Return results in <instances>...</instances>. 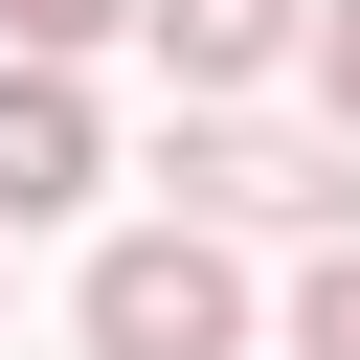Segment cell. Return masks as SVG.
Masks as SVG:
<instances>
[{
	"mask_svg": "<svg viewBox=\"0 0 360 360\" xmlns=\"http://www.w3.org/2000/svg\"><path fill=\"white\" fill-rule=\"evenodd\" d=\"M158 180H180V225H338V202H360V158H315V135H248V112H202Z\"/></svg>",
	"mask_w": 360,
	"mask_h": 360,
	"instance_id": "obj_2",
	"label": "cell"
},
{
	"mask_svg": "<svg viewBox=\"0 0 360 360\" xmlns=\"http://www.w3.org/2000/svg\"><path fill=\"white\" fill-rule=\"evenodd\" d=\"M112 158H90V90L68 68H0V225H68Z\"/></svg>",
	"mask_w": 360,
	"mask_h": 360,
	"instance_id": "obj_3",
	"label": "cell"
},
{
	"mask_svg": "<svg viewBox=\"0 0 360 360\" xmlns=\"http://www.w3.org/2000/svg\"><path fill=\"white\" fill-rule=\"evenodd\" d=\"M292 360H360V225H338V248L292 270Z\"/></svg>",
	"mask_w": 360,
	"mask_h": 360,
	"instance_id": "obj_5",
	"label": "cell"
},
{
	"mask_svg": "<svg viewBox=\"0 0 360 360\" xmlns=\"http://www.w3.org/2000/svg\"><path fill=\"white\" fill-rule=\"evenodd\" d=\"M135 22H158V68H180V90H248V68H292V45H315V0H135Z\"/></svg>",
	"mask_w": 360,
	"mask_h": 360,
	"instance_id": "obj_4",
	"label": "cell"
},
{
	"mask_svg": "<svg viewBox=\"0 0 360 360\" xmlns=\"http://www.w3.org/2000/svg\"><path fill=\"white\" fill-rule=\"evenodd\" d=\"M135 0H0V68H68V45H112Z\"/></svg>",
	"mask_w": 360,
	"mask_h": 360,
	"instance_id": "obj_6",
	"label": "cell"
},
{
	"mask_svg": "<svg viewBox=\"0 0 360 360\" xmlns=\"http://www.w3.org/2000/svg\"><path fill=\"white\" fill-rule=\"evenodd\" d=\"M315 90H338V158H360V0H315Z\"/></svg>",
	"mask_w": 360,
	"mask_h": 360,
	"instance_id": "obj_7",
	"label": "cell"
},
{
	"mask_svg": "<svg viewBox=\"0 0 360 360\" xmlns=\"http://www.w3.org/2000/svg\"><path fill=\"white\" fill-rule=\"evenodd\" d=\"M68 315H90V360H225V338H248V270H225L202 225H112Z\"/></svg>",
	"mask_w": 360,
	"mask_h": 360,
	"instance_id": "obj_1",
	"label": "cell"
}]
</instances>
